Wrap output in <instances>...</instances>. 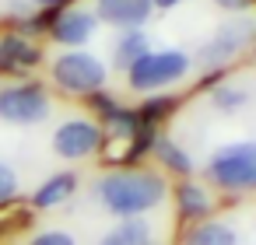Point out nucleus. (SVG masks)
Segmentation results:
<instances>
[{
  "label": "nucleus",
  "mask_w": 256,
  "mask_h": 245,
  "mask_svg": "<svg viewBox=\"0 0 256 245\" xmlns=\"http://www.w3.org/2000/svg\"><path fill=\"white\" fill-rule=\"evenodd\" d=\"M106 77H109L106 63L84 49H70V53L56 56V63H53V81L67 95H95L98 88H106Z\"/></svg>",
  "instance_id": "20e7f679"
},
{
  "label": "nucleus",
  "mask_w": 256,
  "mask_h": 245,
  "mask_svg": "<svg viewBox=\"0 0 256 245\" xmlns=\"http://www.w3.org/2000/svg\"><path fill=\"white\" fill-rule=\"evenodd\" d=\"M162 154H165V161H168L172 168H179V172H190V161L179 154V147H162Z\"/></svg>",
  "instance_id": "6ab92c4d"
},
{
  "label": "nucleus",
  "mask_w": 256,
  "mask_h": 245,
  "mask_svg": "<svg viewBox=\"0 0 256 245\" xmlns=\"http://www.w3.org/2000/svg\"><path fill=\"white\" fill-rule=\"evenodd\" d=\"M95 200L116 217H140L165 200V179L144 168H116L95 182Z\"/></svg>",
  "instance_id": "f257e3e1"
},
{
  "label": "nucleus",
  "mask_w": 256,
  "mask_h": 245,
  "mask_svg": "<svg viewBox=\"0 0 256 245\" xmlns=\"http://www.w3.org/2000/svg\"><path fill=\"white\" fill-rule=\"evenodd\" d=\"M154 11V0H95V18L116 28H140Z\"/></svg>",
  "instance_id": "6e6552de"
},
{
  "label": "nucleus",
  "mask_w": 256,
  "mask_h": 245,
  "mask_svg": "<svg viewBox=\"0 0 256 245\" xmlns=\"http://www.w3.org/2000/svg\"><path fill=\"white\" fill-rule=\"evenodd\" d=\"M36 60V53L22 42V39H8V42H0V67H25V63H32Z\"/></svg>",
  "instance_id": "2eb2a0df"
},
{
  "label": "nucleus",
  "mask_w": 256,
  "mask_h": 245,
  "mask_svg": "<svg viewBox=\"0 0 256 245\" xmlns=\"http://www.w3.org/2000/svg\"><path fill=\"white\" fill-rule=\"evenodd\" d=\"M98 28V18L95 11H84V7H67L56 14L53 21V39L64 42V46H84Z\"/></svg>",
  "instance_id": "1a4fd4ad"
},
{
  "label": "nucleus",
  "mask_w": 256,
  "mask_h": 245,
  "mask_svg": "<svg viewBox=\"0 0 256 245\" xmlns=\"http://www.w3.org/2000/svg\"><path fill=\"white\" fill-rule=\"evenodd\" d=\"M50 147L64 161H84L102 147V126L95 119H67L53 130Z\"/></svg>",
  "instance_id": "423d86ee"
},
{
  "label": "nucleus",
  "mask_w": 256,
  "mask_h": 245,
  "mask_svg": "<svg viewBox=\"0 0 256 245\" xmlns=\"http://www.w3.org/2000/svg\"><path fill=\"white\" fill-rule=\"evenodd\" d=\"M50 95L36 84H8L0 88V119L11 126H39L50 116Z\"/></svg>",
  "instance_id": "39448f33"
},
{
  "label": "nucleus",
  "mask_w": 256,
  "mask_h": 245,
  "mask_svg": "<svg viewBox=\"0 0 256 245\" xmlns=\"http://www.w3.org/2000/svg\"><path fill=\"white\" fill-rule=\"evenodd\" d=\"M176 200H179V210H182L186 217H200V214L210 210V196H207V189L196 186V182H182V186L176 189Z\"/></svg>",
  "instance_id": "4468645a"
},
{
  "label": "nucleus",
  "mask_w": 256,
  "mask_h": 245,
  "mask_svg": "<svg viewBox=\"0 0 256 245\" xmlns=\"http://www.w3.org/2000/svg\"><path fill=\"white\" fill-rule=\"evenodd\" d=\"M246 98H249V95H246L242 88H232V91L221 88V91H214V105H218V109H238V105H246Z\"/></svg>",
  "instance_id": "a211bd4d"
},
{
  "label": "nucleus",
  "mask_w": 256,
  "mask_h": 245,
  "mask_svg": "<svg viewBox=\"0 0 256 245\" xmlns=\"http://www.w3.org/2000/svg\"><path fill=\"white\" fill-rule=\"evenodd\" d=\"M186 74H190V56L182 49H158V53L148 49L140 60L126 67V84L137 95H151V91L179 84Z\"/></svg>",
  "instance_id": "f03ea898"
},
{
  "label": "nucleus",
  "mask_w": 256,
  "mask_h": 245,
  "mask_svg": "<svg viewBox=\"0 0 256 245\" xmlns=\"http://www.w3.org/2000/svg\"><path fill=\"white\" fill-rule=\"evenodd\" d=\"M151 46H148V35L140 32V28H126V32H120V39H116V67H130L134 60H140L144 53H148Z\"/></svg>",
  "instance_id": "ddd939ff"
},
{
  "label": "nucleus",
  "mask_w": 256,
  "mask_h": 245,
  "mask_svg": "<svg viewBox=\"0 0 256 245\" xmlns=\"http://www.w3.org/2000/svg\"><path fill=\"white\" fill-rule=\"evenodd\" d=\"M252 32H256V25L246 21V18H242V21H232V25H221V28L214 32V39H210L207 46H200V63H204V67H221V63L235 60V56L249 46Z\"/></svg>",
  "instance_id": "0eeeda50"
},
{
  "label": "nucleus",
  "mask_w": 256,
  "mask_h": 245,
  "mask_svg": "<svg viewBox=\"0 0 256 245\" xmlns=\"http://www.w3.org/2000/svg\"><path fill=\"white\" fill-rule=\"evenodd\" d=\"M214 4H218L221 11H246L249 0H214Z\"/></svg>",
  "instance_id": "aec40b11"
},
{
  "label": "nucleus",
  "mask_w": 256,
  "mask_h": 245,
  "mask_svg": "<svg viewBox=\"0 0 256 245\" xmlns=\"http://www.w3.org/2000/svg\"><path fill=\"white\" fill-rule=\"evenodd\" d=\"M235 228L224 224V221H200L190 228L186 242L182 245H235Z\"/></svg>",
  "instance_id": "f8f14e48"
},
{
  "label": "nucleus",
  "mask_w": 256,
  "mask_h": 245,
  "mask_svg": "<svg viewBox=\"0 0 256 245\" xmlns=\"http://www.w3.org/2000/svg\"><path fill=\"white\" fill-rule=\"evenodd\" d=\"M207 175L221 189H256V140L218 147L207 161Z\"/></svg>",
  "instance_id": "7ed1b4c3"
},
{
  "label": "nucleus",
  "mask_w": 256,
  "mask_h": 245,
  "mask_svg": "<svg viewBox=\"0 0 256 245\" xmlns=\"http://www.w3.org/2000/svg\"><path fill=\"white\" fill-rule=\"evenodd\" d=\"M74 189H78V175H74V172H60V175L46 179V182L32 193V207H36V210H53V207L67 203V200L74 196Z\"/></svg>",
  "instance_id": "9d476101"
},
{
  "label": "nucleus",
  "mask_w": 256,
  "mask_h": 245,
  "mask_svg": "<svg viewBox=\"0 0 256 245\" xmlns=\"http://www.w3.org/2000/svg\"><path fill=\"white\" fill-rule=\"evenodd\" d=\"M32 4H36V7H60L64 0H32Z\"/></svg>",
  "instance_id": "412c9836"
},
{
  "label": "nucleus",
  "mask_w": 256,
  "mask_h": 245,
  "mask_svg": "<svg viewBox=\"0 0 256 245\" xmlns=\"http://www.w3.org/2000/svg\"><path fill=\"white\" fill-rule=\"evenodd\" d=\"M25 245H78V242H74V235H70V231L50 228V231H39V235H32Z\"/></svg>",
  "instance_id": "f3484780"
},
{
  "label": "nucleus",
  "mask_w": 256,
  "mask_h": 245,
  "mask_svg": "<svg viewBox=\"0 0 256 245\" xmlns=\"http://www.w3.org/2000/svg\"><path fill=\"white\" fill-rule=\"evenodd\" d=\"M18 193H22V179H18V172H14L8 161H0V207L11 203V200H18Z\"/></svg>",
  "instance_id": "dca6fc26"
},
{
  "label": "nucleus",
  "mask_w": 256,
  "mask_h": 245,
  "mask_svg": "<svg viewBox=\"0 0 256 245\" xmlns=\"http://www.w3.org/2000/svg\"><path fill=\"white\" fill-rule=\"evenodd\" d=\"M176 4H182V0H154V7H162V11H168V7H176Z\"/></svg>",
  "instance_id": "4be33fe9"
},
{
  "label": "nucleus",
  "mask_w": 256,
  "mask_h": 245,
  "mask_svg": "<svg viewBox=\"0 0 256 245\" xmlns=\"http://www.w3.org/2000/svg\"><path fill=\"white\" fill-rule=\"evenodd\" d=\"M98 245H158V242H154V231H151L148 221L126 217V221H120L112 231H106Z\"/></svg>",
  "instance_id": "9b49d317"
}]
</instances>
